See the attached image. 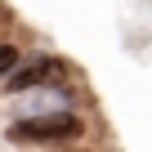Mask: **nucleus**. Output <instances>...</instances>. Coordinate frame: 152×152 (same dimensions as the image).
Returning a JSON list of instances; mask_svg holds the SVG:
<instances>
[{
  "label": "nucleus",
  "mask_w": 152,
  "mask_h": 152,
  "mask_svg": "<svg viewBox=\"0 0 152 152\" xmlns=\"http://www.w3.org/2000/svg\"><path fill=\"white\" fill-rule=\"evenodd\" d=\"M81 134H85V121L76 112H40V116H23L9 125L14 143H67Z\"/></svg>",
  "instance_id": "nucleus-1"
},
{
  "label": "nucleus",
  "mask_w": 152,
  "mask_h": 152,
  "mask_svg": "<svg viewBox=\"0 0 152 152\" xmlns=\"http://www.w3.org/2000/svg\"><path fill=\"white\" fill-rule=\"evenodd\" d=\"M14 67H18V49H14V45H0V76L14 72Z\"/></svg>",
  "instance_id": "nucleus-3"
},
{
  "label": "nucleus",
  "mask_w": 152,
  "mask_h": 152,
  "mask_svg": "<svg viewBox=\"0 0 152 152\" xmlns=\"http://www.w3.org/2000/svg\"><path fill=\"white\" fill-rule=\"evenodd\" d=\"M72 76V67L63 63V58H54V54H40V58H31V63H23L14 76H9V94H27V90H49V85H58V81H67Z\"/></svg>",
  "instance_id": "nucleus-2"
}]
</instances>
